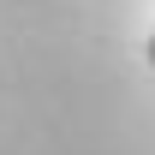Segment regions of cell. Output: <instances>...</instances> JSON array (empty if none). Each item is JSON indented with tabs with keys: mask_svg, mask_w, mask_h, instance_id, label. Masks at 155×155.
Here are the masks:
<instances>
[{
	"mask_svg": "<svg viewBox=\"0 0 155 155\" xmlns=\"http://www.w3.org/2000/svg\"><path fill=\"white\" fill-rule=\"evenodd\" d=\"M149 66H155V36H149Z\"/></svg>",
	"mask_w": 155,
	"mask_h": 155,
	"instance_id": "6da1fadb",
	"label": "cell"
}]
</instances>
